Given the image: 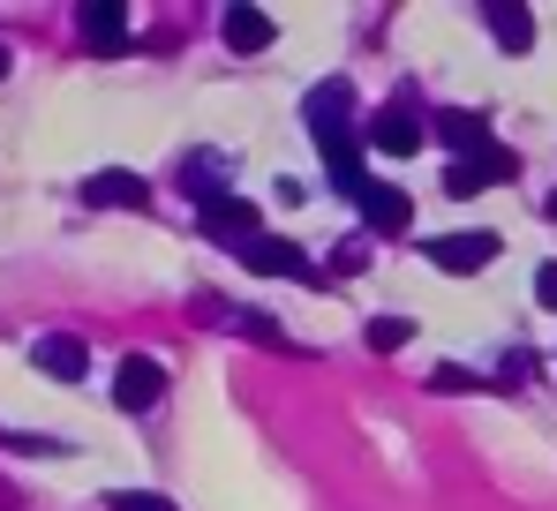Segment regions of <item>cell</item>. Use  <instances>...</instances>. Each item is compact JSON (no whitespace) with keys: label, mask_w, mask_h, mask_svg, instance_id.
Instances as JSON below:
<instances>
[{"label":"cell","mask_w":557,"mask_h":511,"mask_svg":"<svg viewBox=\"0 0 557 511\" xmlns=\"http://www.w3.org/2000/svg\"><path fill=\"white\" fill-rule=\"evenodd\" d=\"M324 166H332V188L347 196V203H370V166H362V136H347V144H324Z\"/></svg>","instance_id":"13"},{"label":"cell","mask_w":557,"mask_h":511,"mask_svg":"<svg viewBox=\"0 0 557 511\" xmlns=\"http://www.w3.org/2000/svg\"><path fill=\"white\" fill-rule=\"evenodd\" d=\"M0 76H8V46H0Z\"/></svg>","instance_id":"23"},{"label":"cell","mask_w":557,"mask_h":511,"mask_svg":"<svg viewBox=\"0 0 557 511\" xmlns=\"http://www.w3.org/2000/svg\"><path fill=\"white\" fill-rule=\"evenodd\" d=\"M76 30H84V46H91V53H128V8H113V0L76 8Z\"/></svg>","instance_id":"12"},{"label":"cell","mask_w":557,"mask_h":511,"mask_svg":"<svg viewBox=\"0 0 557 511\" xmlns=\"http://www.w3.org/2000/svg\"><path fill=\"white\" fill-rule=\"evenodd\" d=\"M196 226H203V241H226V249L242 256L257 234H264V219H257V203L249 196H234V188H219L211 203H196Z\"/></svg>","instance_id":"3"},{"label":"cell","mask_w":557,"mask_h":511,"mask_svg":"<svg viewBox=\"0 0 557 511\" xmlns=\"http://www.w3.org/2000/svg\"><path fill=\"white\" fill-rule=\"evenodd\" d=\"M422 128H430V113H422V98H414V84H407L362 121V144H376L384 159H414V151H422Z\"/></svg>","instance_id":"1"},{"label":"cell","mask_w":557,"mask_h":511,"mask_svg":"<svg viewBox=\"0 0 557 511\" xmlns=\"http://www.w3.org/2000/svg\"><path fill=\"white\" fill-rule=\"evenodd\" d=\"M482 23H490V38H497L505 53H528V46H535V15H528V0H490Z\"/></svg>","instance_id":"14"},{"label":"cell","mask_w":557,"mask_h":511,"mask_svg":"<svg viewBox=\"0 0 557 511\" xmlns=\"http://www.w3.org/2000/svg\"><path fill=\"white\" fill-rule=\"evenodd\" d=\"M407 226H414V196L392 188V180H376L370 203H362V234H370V241H399Z\"/></svg>","instance_id":"8"},{"label":"cell","mask_w":557,"mask_h":511,"mask_svg":"<svg viewBox=\"0 0 557 511\" xmlns=\"http://www.w3.org/2000/svg\"><path fill=\"white\" fill-rule=\"evenodd\" d=\"M407 339H414L407 316H370V324H362V346H370V353H399Z\"/></svg>","instance_id":"16"},{"label":"cell","mask_w":557,"mask_h":511,"mask_svg":"<svg viewBox=\"0 0 557 511\" xmlns=\"http://www.w3.org/2000/svg\"><path fill=\"white\" fill-rule=\"evenodd\" d=\"M84 203H91V211H144V203H151V180L128 173V166H106V173L84 180Z\"/></svg>","instance_id":"9"},{"label":"cell","mask_w":557,"mask_h":511,"mask_svg":"<svg viewBox=\"0 0 557 511\" xmlns=\"http://www.w3.org/2000/svg\"><path fill=\"white\" fill-rule=\"evenodd\" d=\"M370 263V234H347L339 249H332V278H347V271H362Z\"/></svg>","instance_id":"19"},{"label":"cell","mask_w":557,"mask_h":511,"mask_svg":"<svg viewBox=\"0 0 557 511\" xmlns=\"http://www.w3.org/2000/svg\"><path fill=\"white\" fill-rule=\"evenodd\" d=\"M512 173H520V159L497 144V151H482V159H453V166H445V196H482L490 180H512Z\"/></svg>","instance_id":"11"},{"label":"cell","mask_w":557,"mask_h":511,"mask_svg":"<svg viewBox=\"0 0 557 511\" xmlns=\"http://www.w3.org/2000/svg\"><path fill=\"white\" fill-rule=\"evenodd\" d=\"M430 391H490V376H474L467 361H437L430 369Z\"/></svg>","instance_id":"17"},{"label":"cell","mask_w":557,"mask_h":511,"mask_svg":"<svg viewBox=\"0 0 557 511\" xmlns=\"http://www.w3.org/2000/svg\"><path fill=\"white\" fill-rule=\"evenodd\" d=\"M166 399V369L151 361V353H121V369H113V407L121 414H151Z\"/></svg>","instance_id":"5"},{"label":"cell","mask_w":557,"mask_h":511,"mask_svg":"<svg viewBox=\"0 0 557 511\" xmlns=\"http://www.w3.org/2000/svg\"><path fill=\"white\" fill-rule=\"evenodd\" d=\"M106 511H182V504H174V497H159V489H113Z\"/></svg>","instance_id":"18"},{"label":"cell","mask_w":557,"mask_h":511,"mask_svg":"<svg viewBox=\"0 0 557 511\" xmlns=\"http://www.w3.org/2000/svg\"><path fill=\"white\" fill-rule=\"evenodd\" d=\"M301 121H309L317 144H347V136H362V121H355V84H347V76H324V84L301 98Z\"/></svg>","instance_id":"2"},{"label":"cell","mask_w":557,"mask_h":511,"mask_svg":"<svg viewBox=\"0 0 557 511\" xmlns=\"http://www.w3.org/2000/svg\"><path fill=\"white\" fill-rule=\"evenodd\" d=\"M242 263H249V271H264V278H301V286H317V278H324L309 256L294 249V241H278V234H257V241L242 249Z\"/></svg>","instance_id":"7"},{"label":"cell","mask_w":557,"mask_h":511,"mask_svg":"<svg viewBox=\"0 0 557 511\" xmlns=\"http://www.w3.org/2000/svg\"><path fill=\"white\" fill-rule=\"evenodd\" d=\"M497 249H505V241H497L490 226H460V234H430V249H422V256H430L445 278H474V271L497 263Z\"/></svg>","instance_id":"4"},{"label":"cell","mask_w":557,"mask_h":511,"mask_svg":"<svg viewBox=\"0 0 557 511\" xmlns=\"http://www.w3.org/2000/svg\"><path fill=\"white\" fill-rule=\"evenodd\" d=\"M226 324H234L242 339H264V346H294V339H286V332H278V324H272V316H226Z\"/></svg>","instance_id":"20"},{"label":"cell","mask_w":557,"mask_h":511,"mask_svg":"<svg viewBox=\"0 0 557 511\" xmlns=\"http://www.w3.org/2000/svg\"><path fill=\"white\" fill-rule=\"evenodd\" d=\"M30 361H38L53 384H84V369H91V346L76 339V332H46V339H30Z\"/></svg>","instance_id":"10"},{"label":"cell","mask_w":557,"mask_h":511,"mask_svg":"<svg viewBox=\"0 0 557 511\" xmlns=\"http://www.w3.org/2000/svg\"><path fill=\"white\" fill-rule=\"evenodd\" d=\"M272 38H278V30H272L264 8H226V46H234V53H264Z\"/></svg>","instance_id":"15"},{"label":"cell","mask_w":557,"mask_h":511,"mask_svg":"<svg viewBox=\"0 0 557 511\" xmlns=\"http://www.w3.org/2000/svg\"><path fill=\"white\" fill-rule=\"evenodd\" d=\"M543 219H557V188H550V196H543Z\"/></svg>","instance_id":"22"},{"label":"cell","mask_w":557,"mask_h":511,"mask_svg":"<svg viewBox=\"0 0 557 511\" xmlns=\"http://www.w3.org/2000/svg\"><path fill=\"white\" fill-rule=\"evenodd\" d=\"M535 301H543V309H557V263H543V271H535Z\"/></svg>","instance_id":"21"},{"label":"cell","mask_w":557,"mask_h":511,"mask_svg":"<svg viewBox=\"0 0 557 511\" xmlns=\"http://www.w3.org/2000/svg\"><path fill=\"white\" fill-rule=\"evenodd\" d=\"M430 136H437L453 159H482V151H497L490 113H474V105H437V113H430Z\"/></svg>","instance_id":"6"}]
</instances>
